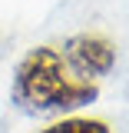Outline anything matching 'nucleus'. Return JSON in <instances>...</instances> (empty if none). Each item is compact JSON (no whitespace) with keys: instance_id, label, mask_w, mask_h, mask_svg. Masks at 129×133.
<instances>
[{"instance_id":"nucleus-2","label":"nucleus","mask_w":129,"mask_h":133,"mask_svg":"<svg viewBox=\"0 0 129 133\" xmlns=\"http://www.w3.org/2000/svg\"><path fill=\"white\" fill-rule=\"evenodd\" d=\"M66 66L86 83H96L116 66V47L99 33H76L63 43Z\"/></svg>"},{"instance_id":"nucleus-1","label":"nucleus","mask_w":129,"mask_h":133,"mask_svg":"<svg viewBox=\"0 0 129 133\" xmlns=\"http://www.w3.org/2000/svg\"><path fill=\"white\" fill-rule=\"evenodd\" d=\"M99 97L96 83L70 73L63 53L53 47H33L13 73V103L23 113H73Z\"/></svg>"},{"instance_id":"nucleus-3","label":"nucleus","mask_w":129,"mask_h":133,"mask_svg":"<svg viewBox=\"0 0 129 133\" xmlns=\"http://www.w3.org/2000/svg\"><path fill=\"white\" fill-rule=\"evenodd\" d=\"M40 133H113L106 120H93V116H66L43 127Z\"/></svg>"}]
</instances>
